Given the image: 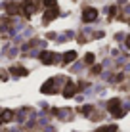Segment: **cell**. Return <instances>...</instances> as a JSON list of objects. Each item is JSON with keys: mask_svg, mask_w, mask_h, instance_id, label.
<instances>
[{"mask_svg": "<svg viewBox=\"0 0 130 132\" xmlns=\"http://www.w3.org/2000/svg\"><path fill=\"white\" fill-rule=\"evenodd\" d=\"M96 132H117V126H101V128L96 130Z\"/></svg>", "mask_w": 130, "mask_h": 132, "instance_id": "cell-10", "label": "cell"}, {"mask_svg": "<svg viewBox=\"0 0 130 132\" xmlns=\"http://www.w3.org/2000/svg\"><path fill=\"white\" fill-rule=\"evenodd\" d=\"M21 8H19V4H15V2H8L6 4V12L10 13V15H13V13H17Z\"/></svg>", "mask_w": 130, "mask_h": 132, "instance_id": "cell-4", "label": "cell"}, {"mask_svg": "<svg viewBox=\"0 0 130 132\" xmlns=\"http://www.w3.org/2000/svg\"><path fill=\"white\" fill-rule=\"evenodd\" d=\"M75 57H77V54H75V52H67L65 56H63V61H65V63H71Z\"/></svg>", "mask_w": 130, "mask_h": 132, "instance_id": "cell-9", "label": "cell"}, {"mask_svg": "<svg viewBox=\"0 0 130 132\" xmlns=\"http://www.w3.org/2000/svg\"><path fill=\"white\" fill-rule=\"evenodd\" d=\"M126 46L130 48V36H128V38H126Z\"/></svg>", "mask_w": 130, "mask_h": 132, "instance_id": "cell-14", "label": "cell"}, {"mask_svg": "<svg viewBox=\"0 0 130 132\" xmlns=\"http://www.w3.org/2000/svg\"><path fill=\"white\" fill-rule=\"evenodd\" d=\"M13 75H27V71L23 69V67H13Z\"/></svg>", "mask_w": 130, "mask_h": 132, "instance_id": "cell-11", "label": "cell"}, {"mask_svg": "<svg viewBox=\"0 0 130 132\" xmlns=\"http://www.w3.org/2000/svg\"><path fill=\"white\" fill-rule=\"evenodd\" d=\"M77 92V86H75L73 82H67V88L63 90V94H65V98H71L73 94Z\"/></svg>", "mask_w": 130, "mask_h": 132, "instance_id": "cell-6", "label": "cell"}, {"mask_svg": "<svg viewBox=\"0 0 130 132\" xmlns=\"http://www.w3.org/2000/svg\"><path fill=\"white\" fill-rule=\"evenodd\" d=\"M96 17H98V10H94V8H86V10L82 12V19L86 21V23L88 21H94Z\"/></svg>", "mask_w": 130, "mask_h": 132, "instance_id": "cell-3", "label": "cell"}, {"mask_svg": "<svg viewBox=\"0 0 130 132\" xmlns=\"http://www.w3.org/2000/svg\"><path fill=\"white\" fill-rule=\"evenodd\" d=\"M40 60H42V63H54V54H50V52H42V56H40Z\"/></svg>", "mask_w": 130, "mask_h": 132, "instance_id": "cell-7", "label": "cell"}, {"mask_svg": "<svg viewBox=\"0 0 130 132\" xmlns=\"http://www.w3.org/2000/svg\"><path fill=\"white\" fill-rule=\"evenodd\" d=\"M94 61V56L92 54H86V63H92Z\"/></svg>", "mask_w": 130, "mask_h": 132, "instance_id": "cell-13", "label": "cell"}, {"mask_svg": "<svg viewBox=\"0 0 130 132\" xmlns=\"http://www.w3.org/2000/svg\"><path fill=\"white\" fill-rule=\"evenodd\" d=\"M2 121H12V111H6V113H2Z\"/></svg>", "mask_w": 130, "mask_h": 132, "instance_id": "cell-12", "label": "cell"}, {"mask_svg": "<svg viewBox=\"0 0 130 132\" xmlns=\"http://www.w3.org/2000/svg\"><path fill=\"white\" fill-rule=\"evenodd\" d=\"M54 82H56L54 79H52V80H48V82L42 86V92H44V94H48V92L54 94V92H56V86H54Z\"/></svg>", "mask_w": 130, "mask_h": 132, "instance_id": "cell-5", "label": "cell"}, {"mask_svg": "<svg viewBox=\"0 0 130 132\" xmlns=\"http://www.w3.org/2000/svg\"><path fill=\"white\" fill-rule=\"evenodd\" d=\"M56 15H57V8H52V12H50V10L46 12V15H44V21L48 23V21H52V19H54Z\"/></svg>", "mask_w": 130, "mask_h": 132, "instance_id": "cell-8", "label": "cell"}, {"mask_svg": "<svg viewBox=\"0 0 130 132\" xmlns=\"http://www.w3.org/2000/svg\"><path fill=\"white\" fill-rule=\"evenodd\" d=\"M107 109H109L113 115H117V117L123 115V109H120V102L119 100H111V102L107 103Z\"/></svg>", "mask_w": 130, "mask_h": 132, "instance_id": "cell-2", "label": "cell"}, {"mask_svg": "<svg viewBox=\"0 0 130 132\" xmlns=\"http://www.w3.org/2000/svg\"><path fill=\"white\" fill-rule=\"evenodd\" d=\"M21 10L25 12L27 17H31V15H33V12L37 10V2H34V0H25L23 6H21Z\"/></svg>", "mask_w": 130, "mask_h": 132, "instance_id": "cell-1", "label": "cell"}]
</instances>
